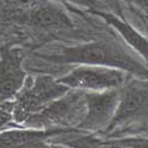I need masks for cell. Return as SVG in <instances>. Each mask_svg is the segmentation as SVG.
<instances>
[{"instance_id": "52a82bcc", "label": "cell", "mask_w": 148, "mask_h": 148, "mask_svg": "<svg viewBox=\"0 0 148 148\" xmlns=\"http://www.w3.org/2000/svg\"><path fill=\"white\" fill-rule=\"evenodd\" d=\"M21 55L16 47L5 45L0 51V100L16 97L25 83Z\"/></svg>"}, {"instance_id": "8992f818", "label": "cell", "mask_w": 148, "mask_h": 148, "mask_svg": "<svg viewBox=\"0 0 148 148\" xmlns=\"http://www.w3.org/2000/svg\"><path fill=\"white\" fill-rule=\"evenodd\" d=\"M87 112L77 126L84 132L106 130L117 107L120 91L109 89L104 91H84Z\"/></svg>"}, {"instance_id": "5b68a950", "label": "cell", "mask_w": 148, "mask_h": 148, "mask_svg": "<svg viewBox=\"0 0 148 148\" xmlns=\"http://www.w3.org/2000/svg\"><path fill=\"white\" fill-rule=\"evenodd\" d=\"M147 116V81H133L120 92L114 116L106 128L107 133H114L138 120Z\"/></svg>"}, {"instance_id": "ba28073f", "label": "cell", "mask_w": 148, "mask_h": 148, "mask_svg": "<svg viewBox=\"0 0 148 148\" xmlns=\"http://www.w3.org/2000/svg\"><path fill=\"white\" fill-rule=\"evenodd\" d=\"M70 129H13L0 133V147H46V140Z\"/></svg>"}, {"instance_id": "5bb4252c", "label": "cell", "mask_w": 148, "mask_h": 148, "mask_svg": "<svg viewBox=\"0 0 148 148\" xmlns=\"http://www.w3.org/2000/svg\"><path fill=\"white\" fill-rule=\"evenodd\" d=\"M100 1H101L108 10H112L114 13H117L119 17L122 18V10H121L120 0H100Z\"/></svg>"}, {"instance_id": "6da1fadb", "label": "cell", "mask_w": 148, "mask_h": 148, "mask_svg": "<svg viewBox=\"0 0 148 148\" xmlns=\"http://www.w3.org/2000/svg\"><path fill=\"white\" fill-rule=\"evenodd\" d=\"M40 57L56 63L103 65L135 72L142 77L147 75V70L143 65L138 63L127 51H125L122 46L113 42H91L73 47L62 49L59 53H53L51 56L43 55Z\"/></svg>"}, {"instance_id": "3957f363", "label": "cell", "mask_w": 148, "mask_h": 148, "mask_svg": "<svg viewBox=\"0 0 148 148\" xmlns=\"http://www.w3.org/2000/svg\"><path fill=\"white\" fill-rule=\"evenodd\" d=\"M68 90V87L53 79L51 76H38L33 81L31 79L27 83H24L20 91L16 95L17 100L13 103V119L23 122L56 98L63 96Z\"/></svg>"}, {"instance_id": "8fae6325", "label": "cell", "mask_w": 148, "mask_h": 148, "mask_svg": "<svg viewBox=\"0 0 148 148\" xmlns=\"http://www.w3.org/2000/svg\"><path fill=\"white\" fill-rule=\"evenodd\" d=\"M13 120V102L0 100V130Z\"/></svg>"}, {"instance_id": "7c38bea8", "label": "cell", "mask_w": 148, "mask_h": 148, "mask_svg": "<svg viewBox=\"0 0 148 148\" xmlns=\"http://www.w3.org/2000/svg\"><path fill=\"white\" fill-rule=\"evenodd\" d=\"M104 146L109 147H147V140L146 139H133V138H126L121 140H114L102 143Z\"/></svg>"}, {"instance_id": "9a60e30c", "label": "cell", "mask_w": 148, "mask_h": 148, "mask_svg": "<svg viewBox=\"0 0 148 148\" xmlns=\"http://www.w3.org/2000/svg\"><path fill=\"white\" fill-rule=\"evenodd\" d=\"M125 1H128L132 5L138 6L143 11H147V0H125Z\"/></svg>"}, {"instance_id": "9c48e42d", "label": "cell", "mask_w": 148, "mask_h": 148, "mask_svg": "<svg viewBox=\"0 0 148 148\" xmlns=\"http://www.w3.org/2000/svg\"><path fill=\"white\" fill-rule=\"evenodd\" d=\"M90 12L98 17L103 18L109 25H112L114 29H116L120 32V34L123 37V39H125L134 50H136L143 59H147V50H148L147 39L142 34H140L132 25H129L126 20H123L119 16L109 13V12H107L104 10H91Z\"/></svg>"}, {"instance_id": "7a4b0ae2", "label": "cell", "mask_w": 148, "mask_h": 148, "mask_svg": "<svg viewBox=\"0 0 148 148\" xmlns=\"http://www.w3.org/2000/svg\"><path fill=\"white\" fill-rule=\"evenodd\" d=\"M87 104L84 91L77 89H69L63 96L56 98L46 107L40 109L21 123L24 126L36 129H70V127L78 126L83 120Z\"/></svg>"}, {"instance_id": "277c9868", "label": "cell", "mask_w": 148, "mask_h": 148, "mask_svg": "<svg viewBox=\"0 0 148 148\" xmlns=\"http://www.w3.org/2000/svg\"><path fill=\"white\" fill-rule=\"evenodd\" d=\"M127 71L103 65L82 64L64 77L57 79L69 89L82 91H104L119 89L126 82Z\"/></svg>"}, {"instance_id": "30bf717a", "label": "cell", "mask_w": 148, "mask_h": 148, "mask_svg": "<svg viewBox=\"0 0 148 148\" xmlns=\"http://www.w3.org/2000/svg\"><path fill=\"white\" fill-rule=\"evenodd\" d=\"M36 23L43 25H59V24H69L68 18L62 11L55 8H43L36 12Z\"/></svg>"}, {"instance_id": "4fadbf2b", "label": "cell", "mask_w": 148, "mask_h": 148, "mask_svg": "<svg viewBox=\"0 0 148 148\" xmlns=\"http://www.w3.org/2000/svg\"><path fill=\"white\" fill-rule=\"evenodd\" d=\"M58 1L65 3V4L83 6L85 8H88L89 11H91V10H104V11H107L108 10L100 0H58Z\"/></svg>"}]
</instances>
